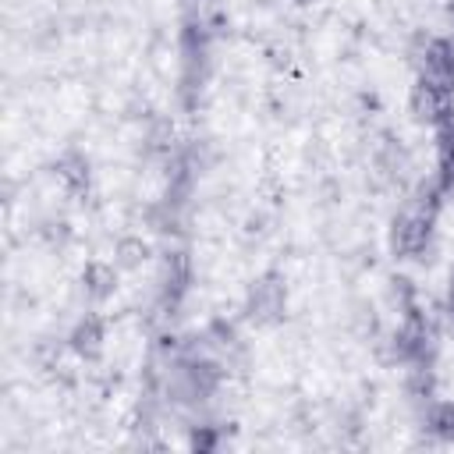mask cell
<instances>
[{
    "label": "cell",
    "mask_w": 454,
    "mask_h": 454,
    "mask_svg": "<svg viewBox=\"0 0 454 454\" xmlns=\"http://www.w3.org/2000/svg\"><path fill=\"white\" fill-rule=\"evenodd\" d=\"M206 340L216 344V348H223V351H234L241 337H238V326H234V323H227V319H213L209 330H206Z\"/></svg>",
    "instance_id": "16"
},
{
    "label": "cell",
    "mask_w": 454,
    "mask_h": 454,
    "mask_svg": "<svg viewBox=\"0 0 454 454\" xmlns=\"http://www.w3.org/2000/svg\"><path fill=\"white\" fill-rule=\"evenodd\" d=\"M433 351H436V337L429 316L419 305L401 312V326L390 333V358L415 365V362H433Z\"/></svg>",
    "instance_id": "2"
},
{
    "label": "cell",
    "mask_w": 454,
    "mask_h": 454,
    "mask_svg": "<svg viewBox=\"0 0 454 454\" xmlns=\"http://www.w3.org/2000/svg\"><path fill=\"white\" fill-rule=\"evenodd\" d=\"M411 60L419 67V78H433L454 89V39H426Z\"/></svg>",
    "instance_id": "7"
},
{
    "label": "cell",
    "mask_w": 454,
    "mask_h": 454,
    "mask_svg": "<svg viewBox=\"0 0 454 454\" xmlns=\"http://www.w3.org/2000/svg\"><path fill=\"white\" fill-rule=\"evenodd\" d=\"M220 383H223V365L202 355L195 344H188L163 376V390L174 404H202L220 390Z\"/></svg>",
    "instance_id": "1"
},
{
    "label": "cell",
    "mask_w": 454,
    "mask_h": 454,
    "mask_svg": "<svg viewBox=\"0 0 454 454\" xmlns=\"http://www.w3.org/2000/svg\"><path fill=\"white\" fill-rule=\"evenodd\" d=\"M426 429H429L440 443H454V401H429Z\"/></svg>",
    "instance_id": "12"
},
{
    "label": "cell",
    "mask_w": 454,
    "mask_h": 454,
    "mask_svg": "<svg viewBox=\"0 0 454 454\" xmlns=\"http://www.w3.org/2000/svg\"><path fill=\"white\" fill-rule=\"evenodd\" d=\"M103 340H106V326H103V319H99L96 312H85V316L71 326V337H67L71 351H74L78 358H85V362H96V358L103 355Z\"/></svg>",
    "instance_id": "8"
},
{
    "label": "cell",
    "mask_w": 454,
    "mask_h": 454,
    "mask_svg": "<svg viewBox=\"0 0 454 454\" xmlns=\"http://www.w3.org/2000/svg\"><path fill=\"white\" fill-rule=\"evenodd\" d=\"M447 312L454 316V270H450V277H447Z\"/></svg>",
    "instance_id": "18"
},
{
    "label": "cell",
    "mask_w": 454,
    "mask_h": 454,
    "mask_svg": "<svg viewBox=\"0 0 454 454\" xmlns=\"http://www.w3.org/2000/svg\"><path fill=\"white\" fill-rule=\"evenodd\" d=\"M387 301H390L397 312H408V309L419 305V291H415V284H411L408 277H390V280H387Z\"/></svg>",
    "instance_id": "14"
},
{
    "label": "cell",
    "mask_w": 454,
    "mask_h": 454,
    "mask_svg": "<svg viewBox=\"0 0 454 454\" xmlns=\"http://www.w3.org/2000/svg\"><path fill=\"white\" fill-rule=\"evenodd\" d=\"M404 390L411 401H433V390H436V372H433V362H415L408 369V380H404Z\"/></svg>",
    "instance_id": "13"
},
{
    "label": "cell",
    "mask_w": 454,
    "mask_h": 454,
    "mask_svg": "<svg viewBox=\"0 0 454 454\" xmlns=\"http://www.w3.org/2000/svg\"><path fill=\"white\" fill-rule=\"evenodd\" d=\"M433 223H436V216L419 206L401 209L390 220V252L397 259H426V248L433 241Z\"/></svg>",
    "instance_id": "3"
},
{
    "label": "cell",
    "mask_w": 454,
    "mask_h": 454,
    "mask_svg": "<svg viewBox=\"0 0 454 454\" xmlns=\"http://www.w3.org/2000/svg\"><path fill=\"white\" fill-rule=\"evenodd\" d=\"M149 255H153V248L138 234H124L114 245V266H121V270H138L142 262H149Z\"/></svg>",
    "instance_id": "11"
},
{
    "label": "cell",
    "mask_w": 454,
    "mask_h": 454,
    "mask_svg": "<svg viewBox=\"0 0 454 454\" xmlns=\"http://www.w3.org/2000/svg\"><path fill=\"white\" fill-rule=\"evenodd\" d=\"M53 174H57V181L64 184V192H67V195H74V199L89 195V188H92V170H89V160H85L78 149H67V153L57 160Z\"/></svg>",
    "instance_id": "9"
},
{
    "label": "cell",
    "mask_w": 454,
    "mask_h": 454,
    "mask_svg": "<svg viewBox=\"0 0 454 454\" xmlns=\"http://www.w3.org/2000/svg\"><path fill=\"white\" fill-rule=\"evenodd\" d=\"M284 309H287V284L277 270L262 273L259 280H252L248 294H245V312L255 326H273L284 319Z\"/></svg>",
    "instance_id": "4"
},
{
    "label": "cell",
    "mask_w": 454,
    "mask_h": 454,
    "mask_svg": "<svg viewBox=\"0 0 454 454\" xmlns=\"http://www.w3.org/2000/svg\"><path fill=\"white\" fill-rule=\"evenodd\" d=\"M188 447L199 450V454L216 450V447H220V429H216V426H195V429L188 433Z\"/></svg>",
    "instance_id": "17"
},
{
    "label": "cell",
    "mask_w": 454,
    "mask_h": 454,
    "mask_svg": "<svg viewBox=\"0 0 454 454\" xmlns=\"http://www.w3.org/2000/svg\"><path fill=\"white\" fill-rule=\"evenodd\" d=\"M82 291L92 301H106L117 291V270L110 262H99V259L85 262V270H82Z\"/></svg>",
    "instance_id": "10"
},
{
    "label": "cell",
    "mask_w": 454,
    "mask_h": 454,
    "mask_svg": "<svg viewBox=\"0 0 454 454\" xmlns=\"http://www.w3.org/2000/svg\"><path fill=\"white\" fill-rule=\"evenodd\" d=\"M156 312L160 316H177L188 284H192V262L184 252H167L160 259V277H156Z\"/></svg>",
    "instance_id": "6"
},
{
    "label": "cell",
    "mask_w": 454,
    "mask_h": 454,
    "mask_svg": "<svg viewBox=\"0 0 454 454\" xmlns=\"http://www.w3.org/2000/svg\"><path fill=\"white\" fill-rule=\"evenodd\" d=\"M447 11H450V18H454V0H450V4H447Z\"/></svg>",
    "instance_id": "19"
},
{
    "label": "cell",
    "mask_w": 454,
    "mask_h": 454,
    "mask_svg": "<svg viewBox=\"0 0 454 454\" xmlns=\"http://www.w3.org/2000/svg\"><path fill=\"white\" fill-rule=\"evenodd\" d=\"M294 4H312V0H294Z\"/></svg>",
    "instance_id": "20"
},
{
    "label": "cell",
    "mask_w": 454,
    "mask_h": 454,
    "mask_svg": "<svg viewBox=\"0 0 454 454\" xmlns=\"http://www.w3.org/2000/svg\"><path fill=\"white\" fill-rule=\"evenodd\" d=\"M408 110L419 124H450L454 121V89L443 85V82H433V78H419L411 85V96H408Z\"/></svg>",
    "instance_id": "5"
},
{
    "label": "cell",
    "mask_w": 454,
    "mask_h": 454,
    "mask_svg": "<svg viewBox=\"0 0 454 454\" xmlns=\"http://www.w3.org/2000/svg\"><path fill=\"white\" fill-rule=\"evenodd\" d=\"M443 188H440V181L436 177H429V181H419V188H415V199H411V206H419V209H426V213H440V206H443Z\"/></svg>",
    "instance_id": "15"
}]
</instances>
